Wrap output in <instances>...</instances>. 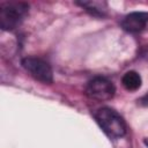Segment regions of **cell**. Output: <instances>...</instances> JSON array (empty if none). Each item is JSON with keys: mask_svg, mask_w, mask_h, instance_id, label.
<instances>
[{"mask_svg": "<svg viewBox=\"0 0 148 148\" xmlns=\"http://www.w3.org/2000/svg\"><path fill=\"white\" fill-rule=\"evenodd\" d=\"M139 104L140 105H143V106H147L148 105V94H146L143 97H141L139 99Z\"/></svg>", "mask_w": 148, "mask_h": 148, "instance_id": "cell-8", "label": "cell"}, {"mask_svg": "<svg viewBox=\"0 0 148 148\" xmlns=\"http://www.w3.org/2000/svg\"><path fill=\"white\" fill-rule=\"evenodd\" d=\"M101 128L111 138H120L126 133V124L123 117L110 108H101L95 113Z\"/></svg>", "mask_w": 148, "mask_h": 148, "instance_id": "cell-1", "label": "cell"}, {"mask_svg": "<svg viewBox=\"0 0 148 148\" xmlns=\"http://www.w3.org/2000/svg\"><path fill=\"white\" fill-rule=\"evenodd\" d=\"M116 88L113 83L105 77H94L87 83L86 94L89 98L96 101H108L114 95Z\"/></svg>", "mask_w": 148, "mask_h": 148, "instance_id": "cell-3", "label": "cell"}, {"mask_svg": "<svg viewBox=\"0 0 148 148\" xmlns=\"http://www.w3.org/2000/svg\"><path fill=\"white\" fill-rule=\"evenodd\" d=\"M29 6L25 2L7 1L0 5V25L3 30H13L17 28L25 15Z\"/></svg>", "mask_w": 148, "mask_h": 148, "instance_id": "cell-2", "label": "cell"}, {"mask_svg": "<svg viewBox=\"0 0 148 148\" xmlns=\"http://www.w3.org/2000/svg\"><path fill=\"white\" fill-rule=\"evenodd\" d=\"M82 7L87 8L88 12L92 13V14H98V15H103V8H102V2H97V1H89V2H81L80 3Z\"/></svg>", "mask_w": 148, "mask_h": 148, "instance_id": "cell-7", "label": "cell"}, {"mask_svg": "<svg viewBox=\"0 0 148 148\" xmlns=\"http://www.w3.org/2000/svg\"><path fill=\"white\" fill-rule=\"evenodd\" d=\"M145 142H146V145H147V146H148V140H146V141H145Z\"/></svg>", "mask_w": 148, "mask_h": 148, "instance_id": "cell-10", "label": "cell"}, {"mask_svg": "<svg viewBox=\"0 0 148 148\" xmlns=\"http://www.w3.org/2000/svg\"><path fill=\"white\" fill-rule=\"evenodd\" d=\"M121 82H123V86H124L125 89L131 90V91L132 90H136L141 86V76L136 72L130 71V72L124 74Z\"/></svg>", "mask_w": 148, "mask_h": 148, "instance_id": "cell-6", "label": "cell"}, {"mask_svg": "<svg viewBox=\"0 0 148 148\" xmlns=\"http://www.w3.org/2000/svg\"><path fill=\"white\" fill-rule=\"evenodd\" d=\"M22 66L32 77L38 81H42L44 83H51L53 80L51 66L40 58L27 57L22 60Z\"/></svg>", "mask_w": 148, "mask_h": 148, "instance_id": "cell-4", "label": "cell"}, {"mask_svg": "<svg viewBox=\"0 0 148 148\" xmlns=\"http://www.w3.org/2000/svg\"><path fill=\"white\" fill-rule=\"evenodd\" d=\"M148 24V13L146 12H134L126 15L121 21V27L128 32L142 31Z\"/></svg>", "mask_w": 148, "mask_h": 148, "instance_id": "cell-5", "label": "cell"}, {"mask_svg": "<svg viewBox=\"0 0 148 148\" xmlns=\"http://www.w3.org/2000/svg\"><path fill=\"white\" fill-rule=\"evenodd\" d=\"M145 56L147 57V59H148V47L146 49V52H145Z\"/></svg>", "mask_w": 148, "mask_h": 148, "instance_id": "cell-9", "label": "cell"}]
</instances>
